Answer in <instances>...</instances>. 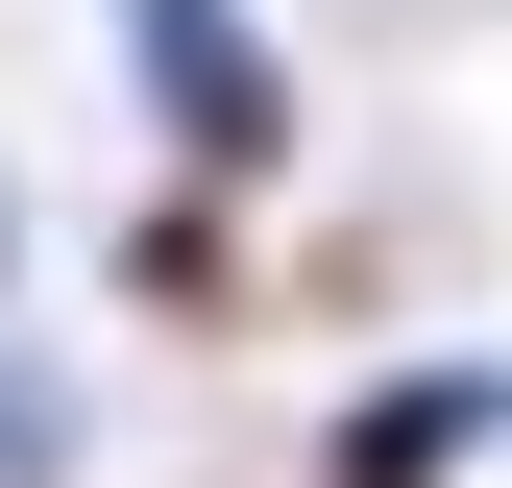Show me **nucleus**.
<instances>
[{
    "instance_id": "obj_2",
    "label": "nucleus",
    "mask_w": 512,
    "mask_h": 488,
    "mask_svg": "<svg viewBox=\"0 0 512 488\" xmlns=\"http://www.w3.org/2000/svg\"><path fill=\"white\" fill-rule=\"evenodd\" d=\"M488 415H512L488 366H439V391H366V415H342V488H439V464H488Z\"/></svg>"
},
{
    "instance_id": "obj_3",
    "label": "nucleus",
    "mask_w": 512,
    "mask_h": 488,
    "mask_svg": "<svg viewBox=\"0 0 512 488\" xmlns=\"http://www.w3.org/2000/svg\"><path fill=\"white\" fill-rule=\"evenodd\" d=\"M74 464V391H49V366H0V488H49Z\"/></svg>"
},
{
    "instance_id": "obj_1",
    "label": "nucleus",
    "mask_w": 512,
    "mask_h": 488,
    "mask_svg": "<svg viewBox=\"0 0 512 488\" xmlns=\"http://www.w3.org/2000/svg\"><path fill=\"white\" fill-rule=\"evenodd\" d=\"M122 74H147V122H171L196 196H269V171H293V74H269L244 0H122Z\"/></svg>"
},
{
    "instance_id": "obj_4",
    "label": "nucleus",
    "mask_w": 512,
    "mask_h": 488,
    "mask_svg": "<svg viewBox=\"0 0 512 488\" xmlns=\"http://www.w3.org/2000/svg\"><path fill=\"white\" fill-rule=\"evenodd\" d=\"M0 269H25V196H0Z\"/></svg>"
}]
</instances>
